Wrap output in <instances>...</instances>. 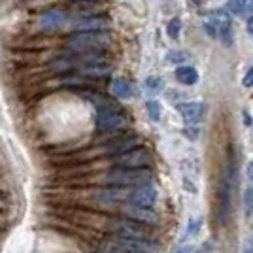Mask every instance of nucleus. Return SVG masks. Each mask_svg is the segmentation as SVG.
<instances>
[{"instance_id":"f257e3e1","label":"nucleus","mask_w":253,"mask_h":253,"mask_svg":"<svg viewBox=\"0 0 253 253\" xmlns=\"http://www.w3.org/2000/svg\"><path fill=\"white\" fill-rule=\"evenodd\" d=\"M112 42L110 34L102 32H78L72 34L66 40V49H70L76 55H85V53H95L106 49Z\"/></svg>"},{"instance_id":"f03ea898","label":"nucleus","mask_w":253,"mask_h":253,"mask_svg":"<svg viewBox=\"0 0 253 253\" xmlns=\"http://www.w3.org/2000/svg\"><path fill=\"white\" fill-rule=\"evenodd\" d=\"M151 179V170L148 169H123V167H117V169L106 172L104 176L100 178L102 183L106 185H112V187H128V185H144L149 183Z\"/></svg>"},{"instance_id":"7ed1b4c3","label":"nucleus","mask_w":253,"mask_h":253,"mask_svg":"<svg viewBox=\"0 0 253 253\" xmlns=\"http://www.w3.org/2000/svg\"><path fill=\"white\" fill-rule=\"evenodd\" d=\"M153 161L151 151L146 148H134L125 155H119L116 159V167H123V169H148Z\"/></svg>"},{"instance_id":"20e7f679","label":"nucleus","mask_w":253,"mask_h":253,"mask_svg":"<svg viewBox=\"0 0 253 253\" xmlns=\"http://www.w3.org/2000/svg\"><path fill=\"white\" fill-rule=\"evenodd\" d=\"M110 231L116 234V238H148V232L142 227V223L132 219H117L110 223Z\"/></svg>"},{"instance_id":"39448f33","label":"nucleus","mask_w":253,"mask_h":253,"mask_svg":"<svg viewBox=\"0 0 253 253\" xmlns=\"http://www.w3.org/2000/svg\"><path fill=\"white\" fill-rule=\"evenodd\" d=\"M126 123V117L123 114H119L112 108H106V110H98V116H96V126L100 130L106 132H112V130H123Z\"/></svg>"},{"instance_id":"423d86ee","label":"nucleus","mask_w":253,"mask_h":253,"mask_svg":"<svg viewBox=\"0 0 253 253\" xmlns=\"http://www.w3.org/2000/svg\"><path fill=\"white\" fill-rule=\"evenodd\" d=\"M176 110H178L185 125L197 126L199 123H202L204 119V114H206V106L202 102H197V100H185V102H178L176 104Z\"/></svg>"},{"instance_id":"0eeeda50","label":"nucleus","mask_w":253,"mask_h":253,"mask_svg":"<svg viewBox=\"0 0 253 253\" xmlns=\"http://www.w3.org/2000/svg\"><path fill=\"white\" fill-rule=\"evenodd\" d=\"M128 202L132 206H140V208H153L155 202H157V189L155 185L151 183H144V185H138L132 193H128Z\"/></svg>"},{"instance_id":"6e6552de","label":"nucleus","mask_w":253,"mask_h":253,"mask_svg":"<svg viewBox=\"0 0 253 253\" xmlns=\"http://www.w3.org/2000/svg\"><path fill=\"white\" fill-rule=\"evenodd\" d=\"M126 253H159V248L149 238H116Z\"/></svg>"},{"instance_id":"1a4fd4ad","label":"nucleus","mask_w":253,"mask_h":253,"mask_svg":"<svg viewBox=\"0 0 253 253\" xmlns=\"http://www.w3.org/2000/svg\"><path fill=\"white\" fill-rule=\"evenodd\" d=\"M138 144H140V138L136 136H121L117 138V140H114V142H110L108 146H104L102 148V153L104 155H125V153H128V151H132V149L136 148Z\"/></svg>"},{"instance_id":"9d476101","label":"nucleus","mask_w":253,"mask_h":253,"mask_svg":"<svg viewBox=\"0 0 253 253\" xmlns=\"http://www.w3.org/2000/svg\"><path fill=\"white\" fill-rule=\"evenodd\" d=\"M64 21H66V13H64L63 10H57V8H53V10L43 11L42 15L38 17V21H36V27H38L40 31H53V29L61 27Z\"/></svg>"},{"instance_id":"9b49d317","label":"nucleus","mask_w":253,"mask_h":253,"mask_svg":"<svg viewBox=\"0 0 253 253\" xmlns=\"http://www.w3.org/2000/svg\"><path fill=\"white\" fill-rule=\"evenodd\" d=\"M106 29H110V21L106 17H96V15L84 17L74 23V31L78 32H102Z\"/></svg>"},{"instance_id":"f8f14e48","label":"nucleus","mask_w":253,"mask_h":253,"mask_svg":"<svg viewBox=\"0 0 253 253\" xmlns=\"http://www.w3.org/2000/svg\"><path fill=\"white\" fill-rule=\"evenodd\" d=\"M123 211H125V215L128 219L142 223V225H153V223H157V215H155V211L151 210V208H140V206L128 204Z\"/></svg>"},{"instance_id":"ddd939ff","label":"nucleus","mask_w":253,"mask_h":253,"mask_svg":"<svg viewBox=\"0 0 253 253\" xmlns=\"http://www.w3.org/2000/svg\"><path fill=\"white\" fill-rule=\"evenodd\" d=\"M110 93L116 96V98H119V100H128V98L134 96V85H132L130 80L119 76V78H114V80H112V84H110Z\"/></svg>"},{"instance_id":"4468645a","label":"nucleus","mask_w":253,"mask_h":253,"mask_svg":"<svg viewBox=\"0 0 253 253\" xmlns=\"http://www.w3.org/2000/svg\"><path fill=\"white\" fill-rule=\"evenodd\" d=\"M217 206H219V213L227 215L229 208H231V179H221V185L217 189Z\"/></svg>"},{"instance_id":"2eb2a0df","label":"nucleus","mask_w":253,"mask_h":253,"mask_svg":"<svg viewBox=\"0 0 253 253\" xmlns=\"http://www.w3.org/2000/svg\"><path fill=\"white\" fill-rule=\"evenodd\" d=\"M93 195H95V199H98L100 202H119V201H123V199H126V197H128L123 187L100 189V191H95Z\"/></svg>"},{"instance_id":"dca6fc26","label":"nucleus","mask_w":253,"mask_h":253,"mask_svg":"<svg viewBox=\"0 0 253 253\" xmlns=\"http://www.w3.org/2000/svg\"><path fill=\"white\" fill-rule=\"evenodd\" d=\"M176 80H178L181 85H195L199 82V72L193 68V66H187V64H181L176 68Z\"/></svg>"},{"instance_id":"f3484780","label":"nucleus","mask_w":253,"mask_h":253,"mask_svg":"<svg viewBox=\"0 0 253 253\" xmlns=\"http://www.w3.org/2000/svg\"><path fill=\"white\" fill-rule=\"evenodd\" d=\"M82 76H87V78H104L112 72V64L106 63H98V64H85L82 66Z\"/></svg>"},{"instance_id":"a211bd4d","label":"nucleus","mask_w":253,"mask_h":253,"mask_svg":"<svg viewBox=\"0 0 253 253\" xmlns=\"http://www.w3.org/2000/svg\"><path fill=\"white\" fill-rule=\"evenodd\" d=\"M80 64L78 61V57H70V59H57L55 63L51 64L53 72H70V70H74L76 66Z\"/></svg>"},{"instance_id":"6ab92c4d","label":"nucleus","mask_w":253,"mask_h":253,"mask_svg":"<svg viewBox=\"0 0 253 253\" xmlns=\"http://www.w3.org/2000/svg\"><path fill=\"white\" fill-rule=\"evenodd\" d=\"M248 4H250V0H229L227 2V11L232 13V15H240V13L246 11Z\"/></svg>"},{"instance_id":"aec40b11","label":"nucleus","mask_w":253,"mask_h":253,"mask_svg":"<svg viewBox=\"0 0 253 253\" xmlns=\"http://www.w3.org/2000/svg\"><path fill=\"white\" fill-rule=\"evenodd\" d=\"M144 85H146V89H148L149 93H159V91H163L165 82H163L161 76H149Z\"/></svg>"},{"instance_id":"412c9836","label":"nucleus","mask_w":253,"mask_h":253,"mask_svg":"<svg viewBox=\"0 0 253 253\" xmlns=\"http://www.w3.org/2000/svg\"><path fill=\"white\" fill-rule=\"evenodd\" d=\"M146 112H148L149 119L157 123L161 119V104H159V100H148L146 102Z\"/></svg>"},{"instance_id":"4be33fe9","label":"nucleus","mask_w":253,"mask_h":253,"mask_svg":"<svg viewBox=\"0 0 253 253\" xmlns=\"http://www.w3.org/2000/svg\"><path fill=\"white\" fill-rule=\"evenodd\" d=\"M95 253H126V252L117 242H106L100 248H96Z\"/></svg>"},{"instance_id":"5701e85b","label":"nucleus","mask_w":253,"mask_h":253,"mask_svg":"<svg viewBox=\"0 0 253 253\" xmlns=\"http://www.w3.org/2000/svg\"><path fill=\"white\" fill-rule=\"evenodd\" d=\"M179 31H181V19H178V17L172 19V21L167 25V32H169L170 38H174V40L179 36Z\"/></svg>"},{"instance_id":"b1692460","label":"nucleus","mask_w":253,"mask_h":253,"mask_svg":"<svg viewBox=\"0 0 253 253\" xmlns=\"http://www.w3.org/2000/svg\"><path fill=\"white\" fill-rule=\"evenodd\" d=\"M202 225V217H191L189 219V225H187V231H185V236H193V234H197L199 229H201Z\"/></svg>"},{"instance_id":"393cba45","label":"nucleus","mask_w":253,"mask_h":253,"mask_svg":"<svg viewBox=\"0 0 253 253\" xmlns=\"http://www.w3.org/2000/svg\"><path fill=\"white\" fill-rule=\"evenodd\" d=\"M244 206H246V213L252 215L253 213V187H248L244 191Z\"/></svg>"},{"instance_id":"a878e982","label":"nucleus","mask_w":253,"mask_h":253,"mask_svg":"<svg viewBox=\"0 0 253 253\" xmlns=\"http://www.w3.org/2000/svg\"><path fill=\"white\" fill-rule=\"evenodd\" d=\"M165 59H167L169 63H183L185 55H183V53H179V51H176V53H169Z\"/></svg>"},{"instance_id":"bb28decb","label":"nucleus","mask_w":253,"mask_h":253,"mask_svg":"<svg viewBox=\"0 0 253 253\" xmlns=\"http://www.w3.org/2000/svg\"><path fill=\"white\" fill-rule=\"evenodd\" d=\"M242 85H244V87H253V64L248 68L246 76L242 78Z\"/></svg>"},{"instance_id":"cd10ccee","label":"nucleus","mask_w":253,"mask_h":253,"mask_svg":"<svg viewBox=\"0 0 253 253\" xmlns=\"http://www.w3.org/2000/svg\"><path fill=\"white\" fill-rule=\"evenodd\" d=\"M183 134L189 138V140H197L199 138V128L197 126H185L183 128Z\"/></svg>"},{"instance_id":"c85d7f7f","label":"nucleus","mask_w":253,"mask_h":253,"mask_svg":"<svg viewBox=\"0 0 253 253\" xmlns=\"http://www.w3.org/2000/svg\"><path fill=\"white\" fill-rule=\"evenodd\" d=\"M246 29H248V32H250V34H253V15H250V17H248V25H246Z\"/></svg>"},{"instance_id":"c756f323","label":"nucleus","mask_w":253,"mask_h":253,"mask_svg":"<svg viewBox=\"0 0 253 253\" xmlns=\"http://www.w3.org/2000/svg\"><path fill=\"white\" fill-rule=\"evenodd\" d=\"M176 253H191V248H189V246H183V248H179Z\"/></svg>"},{"instance_id":"7c9ffc66","label":"nucleus","mask_w":253,"mask_h":253,"mask_svg":"<svg viewBox=\"0 0 253 253\" xmlns=\"http://www.w3.org/2000/svg\"><path fill=\"white\" fill-rule=\"evenodd\" d=\"M244 253H253V242H250L248 246H246V250H244Z\"/></svg>"},{"instance_id":"2f4dec72","label":"nucleus","mask_w":253,"mask_h":253,"mask_svg":"<svg viewBox=\"0 0 253 253\" xmlns=\"http://www.w3.org/2000/svg\"><path fill=\"white\" fill-rule=\"evenodd\" d=\"M193 2H195V4H199V2H201V0H193Z\"/></svg>"},{"instance_id":"473e14b6","label":"nucleus","mask_w":253,"mask_h":253,"mask_svg":"<svg viewBox=\"0 0 253 253\" xmlns=\"http://www.w3.org/2000/svg\"><path fill=\"white\" fill-rule=\"evenodd\" d=\"M82 2H87V0H82Z\"/></svg>"}]
</instances>
